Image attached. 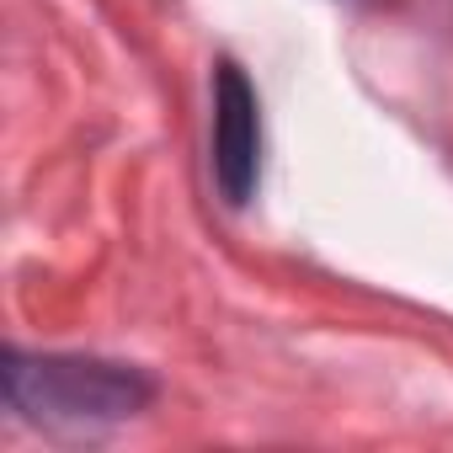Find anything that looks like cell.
Returning <instances> with one entry per match:
<instances>
[{
	"label": "cell",
	"instance_id": "cell-2",
	"mask_svg": "<svg viewBox=\"0 0 453 453\" xmlns=\"http://www.w3.org/2000/svg\"><path fill=\"white\" fill-rule=\"evenodd\" d=\"M213 181L230 208H246L262 181V107L235 59L213 65Z\"/></svg>",
	"mask_w": 453,
	"mask_h": 453
},
{
	"label": "cell",
	"instance_id": "cell-1",
	"mask_svg": "<svg viewBox=\"0 0 453 453\" xmlns=\"http://www.w3.org/2000/svg\"><path fill=\"white\" fill-rule=\"evenodd\" d=\"M6 400L38 426H112L128 421L150 405L155 384L139 368L123 363H96V357H22L6 352Z\"/></svg>",
	"mask_w": 453,
	"mask_h": 453
}]
</instances>
